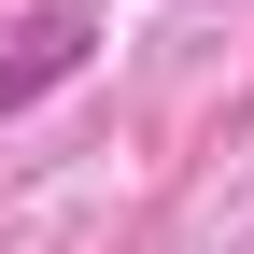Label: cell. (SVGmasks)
<instances>
[{"label":"cell","instance_id":"obj_1","mask_svg":"<svg viewBox=\"0 0 254 254\" xmlns=\"http://www.w3.org/2000/svg\"><path fill=\"white\" fill-rule=\"evenodd\" d=\"M85 43H99V28H85L71 0H57V14H28V43L0 57V113H14V99H43V85H71V71H85Z\"/></svg>","mask_w":254,"mask_h":254}]
</instances>
